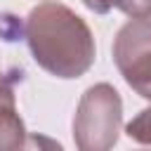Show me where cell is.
Returning a JSON list of instances; mask_svg holds the SVG:
<instances>
[{
	"label": "cell",
	"instance_id": "obj_1",
	"mask_svg": "<svg viewBox=\"0 0 151 151\" xmlns=\"http://www.w3.org/2000/svg\"><path fill=\"white\" fill-rule=\"evenodd\" d=\"M24 38L33 61L50 76L64 80L85 76L97 57L90 26L61 2H42L33 7L24 24Z\"/></svg>",
	"mask_w": 151,
	"mask_h": 151
},
{
	"label": "cell",
	"instance_id": "obj_2",
	"mask_svg": "<svg viewBox=\"0 0 151 151\" xmlns=\"http://www.w3.org/2000/svg\"><path fill=\"white\" fill-rule=\"evenodd\" d=\"M123 125V99L111 83L90 85L73 116V142L78 151H111Z\"/></svg>",
	"mask_w": 151,
	"mask_h": 151
},
{
	"label": "cell",
	"instance_id": "obj_3",
	"mask_svg": "<svg viewBox=\"0 0 151 151\" xmlns=\"http://www.w3.org/2000/svg\"><path fill=\"white\" fill-rule=\"evenodd\" d=\"M113 64L123 80L144 99H151V19L125 21L113 38Z\"/></svg>",
	"mask_w": 151,
	"mask_h": 151
},
{
	"label": "cell",
	"instance_id": "obj_4",
	"mask_svg": "<svg viewBox=\"0 0 151 151\" xmlns=\"http://www.w3.org/2000/svg\"><path fill=\"white\" fill-rule=\"evenodd\" d=\"M26 127L17 113V104H0V151H19Z\"/></svg>",
	"mask_w": 151,
	"mask_h": 151
},
{
	"label": "cell",
	"instance_id": "obj_5",
	"mask_svg": "<svg viewBox=\"0 0 151 151\" xmlns=\"http://www.w3.org/2000/svg\"><path fill=\"white\" fill-rule=\"evenodd\" d=\"M125 134L144 146H151V106L142 109L127 125H125Z\"/></svg>",
	"mask_w": 151,
	"mask_h": 151
},
{
	"label": "cell",
	"instance_id": "obj_6",
	"mask_svg": "<svg viewBox=\"0 0 151 151\" xmlns=\"http://www.w3.org/2000/svg\"><path fill=\"white\" fill-rule=\"evenodd\" d=\"M109 5L130 19H151V0H109Z\"/></svg>",
	"mask_w": 151,
	"mask_h": 151
},
{
	"label": "cell",
	"instance_id": "obj_7",
	"mask_svg": "<svg viewBox=\"0 0 151 151\" xmlns=\"http://www.w3.org/2000/svg\"><path fill=\"white\" fill-rule=\"evenodd\" d=\"M19 151H64V146L54 137H47V134H40V132H31L21 142Z\"/></svg>",
	"mask_w": 151,
	"mask_h": 151
},
{
	"label": "cell",
	"instance_id": "obj_8",
	"mask_svg": "<svg viewBox=\"0 0 151 151\" xmlns=\"http://www.w3.org/2000/svg\"><path fill=\"white\" fill-rule=\"evenodd\" d=\"M0 104H17L14 97V78L0 73Z\"/></svg>",
	"mask_w": 151,
	"mask_h": 151
},
{
	"label": "cell",
	"instance_id": "obj_9",
	"mask_svg": "<svg viewBox=\"0 0 151 151\" xmlns=\"http://www.w3.org/2000/svg\"><path fill=\"white\" fill-rule=\"evenodd\" d=\"M83 5H85L90 12H94V14H106V12H111L109 0H83Z\"/></svg>",
	"mask_w": 151,
	"mask_h": 151
}]
</instances>
